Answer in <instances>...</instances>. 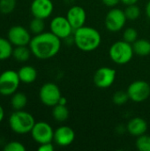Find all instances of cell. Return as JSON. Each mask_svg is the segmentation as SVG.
<instances>
[{"label":"cell","instance_id":"35","mask_svg":"<svg viewBox=\"0 0 150 151\" xmlns=\"http://www.w3.org/2000/svg\"><path fill=\"white\" fill-rule=\"evenodd\" d=\"M58 104H65V105H66V99L65 98H64L63 96L60 98V100H59V103Z\"/></svg>","mask_w":150,"mask_h":151},{"label":"cell","instance_id":"15","mask_svg":"<svg viewBox=\"0 0 150 151\" xmlns=\"http://www.w3.org/2000/svg\"><path fill=\"white\" fill-rule=\"evenodd\" d=\"M66 18L73 30H75L84 26L87 19V13L83 7L74 5L68 10Z\"/></svg>","mask_w":150,"mask_h":151},{"label":"cell","instance_id":"6","mask_svg":"<svg viewBox=\"0 0 150 151\" xmlns=\"http://www.w3.org/2000/svg\"><path fill=\"white\" fill-rule=\"evenodd\" d=\"M39 97L44 105L53 107L59 103L62 94L57 85L52 82H47L42 86L39 91Z\"/></svg>","mask_w":150,"mask_h":151},{"label":"cell","instance_id":"3","mask_svg":"<svg viewBox=\"0 0 150 151\" xmlns=\"http://www.w3.org/2000/svg\"><path fill=\"white\" fill-rule=\"evenodd\" d=\"M35 121L32 114L22 110L15 111L9 118V126L11 129L19 134L31 133Z\"/></svg>","mask_w":150,"mask_h":151},{"label":"cell","instance_id":"7","mask_svg":"<svg viewBox=\"0 0 150 151\" xmlns=\"http://www.w3.org/2000/svg\"><path fill=\"white\" fill-rule=\"evenodd\" d=\"M126 92L130 100L134 103H141L149 97L150 85L142 80L134 81L129 85Z\"/></svg>","mask_w":150,"mask_h":151},{"label":"cell","instance_id":"18","mask_svg":"<svg viewBox=\"0 0 150 151\" xmlns=\"http://www.w3.org/2000/svg\"><path fill=\"white\" fill-rule=\"evenodd\" d=\"M132 45L133 52L138 56L145 57L150 54V42L147 39H137Z\"/></svg>","mask_w":150,"mask_h":151},{"label":"cell","instance_id":"5","mask_svg":"<svg viewBox=\"0 0 150 151\" xmlns=\"http://www.w3.org/2000/svg\"><path fill=\"white\" fill-rule=\"evenodd\" d=\"M20 80L18 72L6 70L0 74V94L2 96L13 95L18 89Z\"/></svg>","mask_w":150,"mask_h":151},{"label":"cell","instance_id":"31","mask_svg":"<svg viewBox=\"0 0 150 151\" xmlns=\"http://www.w3.org/2000/svg\"><path fill=\"white\" fill-rule=\"evenodd\" d=\"M121 0H102L103 4L108 7H115L119 4Z\"/></svg>","mask_w":150,"mask_h":151},{"label":"cell","instance_id":"20","mask_svg":"<svg viewBox=\"0 0 150 151\" xmlns=\"http://www.w3.org/2000/svg\"><path fill=\"white\" fill-rule=\"evenodd\" d=\"M27 104V97L22 92H15L11 99V105L14 111L22 110Z\"/></svg>","mask_w":150,"mask_h":151},{"label":"cell","instance_id":"24","mask_svg":"<svg viewBox=\"0 0 150 151\" xmlns=\"http://www.w3.org/2000/svg\"><path fill=\"white\" fill-rule=\"evenodd\" d=\"M124 12L126 19L129 20H135L141 16V9L138 5H136V4L127 5Z\"/></svg>","mask_w":150,"mask_h":151},{"label":"cell","instance_id":"17","mask_svg":"<svg viewBox=\"0 0 150 151\" xmlns=\"http://www.w3.org/2000/svg\"><path fill=\"white\" fill-rule=\"evenodd\" d=\"M18 74L21 82L26 84L33 83L37 78V71L31 65H25L18 71Z\"/></svg>","mask_w":150,"mask_h":151},{"label":"cell","instance_id":"10","mask_svg":"<svg viewBox=\"0 0 150 151\" xmlns=\"http://www.w3.org/2000/svg\"><path fill=\"white\" fill-rule=\"evenodd\" d=\"M31 135L34 142L39 144L51 142L54 137V131L50 124L44 121L35 122L32 131Z\"/></svg>","mask_w":150,"mask_h":151},{"label":"cell","instance_id":"30","mask_svg":"<svg viewBox=\"0 0 150 151\" xmlns=\"http://www.w3.org/2000/svg\"><path fill=\"white\" fill-rule=\"evenodd\" d=\"M39 151H53L54 150V146L51 142H48V143H43V144H40Z\"/></svg>","mask_w":150,"mask_h":151},{"label":"cell","instance_id":"13","mask_svg":"<svg viewBox=\"0 0 150 151\" xmlns=\"http://www.w3.org/2000/svg\"><path fill=\"white\" fill-rule=\"evenodd\" d=\"M30 9L34 17L45 19L52 14L54 5L51 0H34Z\"/></svg>","mask_w":150,"mask_h":151},{"label":"cell","instance_id":"9","mask_svg":"<svg viewBox=\"0 0 150 151\" xmlns=\"http://www.w3.org/2000/svg\"><path fill=\"white\" fill-rule=\"evenodd\" d=\"M116 70L111 67L103 66L98 68L93 77L95 85L102 89L110 88L116 80Z\"/></svg>","mask_w":150,"mask_h":151},{"label":"cell","instance_id":"8","mask_svg":"<svg viewBox=\"0 0 150 151\" xmlns=\"http://www.w3.org/2000/svg\"><path fill=\"white\" fill-rule=\"evenodd\" d=\"M126 20L127 19L124 11L118 8H113L106 14L104 23L106 28L110 32L117 33L124 27Z\"/></svg>","mask_w":150,"mask_h":151},{"label":"cell","instance_id":"34","mask_svg":"<svg viewBox=\"0 0 150 151\" xmlns=\"http://www.w3.org/2000/svg\"><path fill=\"white\" fill-rule=\"evenodd\" d=\"M4 111L3 107L0 105V122L3 120V119H4Z\"/></svg>","mask_w":150,"mask_h":151},{"label":"cell","instance_id":"4","mask_svg":"<svg viewBox=\"0 0 150 151\" xmlns=\"http://www.w3.org/2000/svg\"><path fill=\"white\" fill-rule=\"evenodd\" d=\"M133 45L126 41H118L114 42L109 50L111 59L118 65H126L129 63L133 56Z\"/></svg>","mask_w":150,"mask_h":151},{"label":"cell","instance_id":"11","mask_svg":"<svg viewBox=\"0 0 150 151\" xmlns=\"http://www.w3.org/2000/svg\"><path fill=\"white\" fill-rule=\"evenodd\" d=\"M50 27V32L60 39L68 38L71 35L72 32L74 31L71 24L69 23L67 18L63 16H57L52 19Z\"/></svg>","mask_w":150,"mask_h":151},{"label":"cell","instance_id":"22","mask_svg":"<svg viewBox=\"0 0 150 151\" xmlns=\"http://www.w3.org/2000/svg\"><path fill=\"white\" fill-rule=\"evenodd\" d=\"M12 46L9 40L0 37V60H5L12 56Z\"/></svg>","mask_w":150,"mask_h":151},{"label":"cell","instance_id":"23","mask_svg":"<svg viewBox=\"0 0 150 151\" xmlns=\"http://www.w3.org/2000/svg\"><path fill=\"white\" fill-rule=\"evenodd\" d=\"M44 27H45L44 19H40V18L34 17L29 24L30 31L34 35H39V34L42 33L44 30Z\"/></svg>","mask_w":150,"mask_h":151},{"label":"cell","instance_id":"27","mask_svg":"<svg viewBox=\"0 0 150 151\" xmlns=\"http://www.w3.org/2000/svg\"><path fill=\"white\" fill-rule=\"evenodd\" d=\"M16 6V0H0V12L4 14L12 12Z\"/></svg>","mask_w":150,"mask_h":151},{"label":"cell","instance_id":"28","mask_svg":"<svg viewBox=\"0 0 150 151\" xmlns=\"http://www.w3.org/2000/svg\"><path fill=\"white\" fill-rule=\"evenodd\" d=\"M123 38H124V41L133 44L138 39V32L133 27H128L124 31Z\"/></svg>","mask_w":150,"mask_h":151},{"label":"cell","instance_id":"14","mask_svg":"<svg viewBox=\"0 0 150 151\" xmlns=\"http://www.w3.org/2000/svg\"><path fill=\"white\" fill-rule=\"evenodd\" d=\"M75 139V133L73 129L67 126L57 127L54 131L53 141L60 147H67L71 145Z\"/></svg>","mask_w":150,"mask_h":151},{"label":"cell","instance_id":"19","mask_svg":"<svg viewBox=\"0 0 150 151\" xmlns=\"http://www.w3.org/2000/svg\"><path fill=\"white\" fill-rule=\"evenodd\" d=\"M69 110L66 105L57 104V105L53 106L52 110V116L56 121L64 122L69 118Z\"/></svg>","mask_w":150,"mask_h":151},{"label":"cell","instance_id":"32","mask_svg":"<svg viewBox=\"0 0 150 151\" xmlns=\"http://www.w3.org/2000/svg\"><path fill=\"white\" fill-rule=\"evenodd\" d=\"M139 0H121V2L126 4V5H130V4H134L138 2Z\"/></svg>","mask_w":150,"mask_h":151},{"label":"cell","instance_id":"1","mask_svg":"<svg viewBox=\"0 0 150 151\" xmlns=\"http://www.w3.org/2000/svg\"><path fill=\"white\" fill-rule=\"evenodd\" d=\"M29 48L37 58L49 59L59 52L61 39L51 32H42L31 39Z\"/></svg>","mask_w":150,"mask_h":151},{"label":"cell","instance_id":"29","mask_svg":"<svg viewBox=\"0 0 150 151\" xmlns=\"http://www.w3.org/2000/svg\"><path fill=\"white\" fill-rule=\"evenodd\" d=\"M4 151H25L26 148L25 146L19 142H8L4 147Z\"/></svg>","mask_w":150,"mask_h":151},{"label":"cell","instance_id":"25","mask_svg":"<svg viewBox=\"0 0 150 151\" xmlns=\"http://www.w3.org/2000/svg\"><path fill=\"white\" fill-rule=\"evenodd\" d=\"M136 148L140 151H150V135L142 134L137 137Z\"/></svg>","mask_w":150,"mask_h":151},{"label":"cell","instance_id":"16","mask_svg":"<svg viewBox=\"0 0 150 151\" xmlns=\"http://www.w3.org/2000/svg\"><path fill=\"white\" fill-rule=\"evenodd\" d=\"M126 129L131 135L138 137L146 134L148 130V123L144 119L135 117L127 123Z\"/></svg>","mask_w":150,"mask_h":151},{"label":"cell","instance_id":"21","mask_svg":"<svg viewBox=\"0 0 150 151\" xmlns=\"http://www.w3.org/2000/svg\"><path fill=\"white\" fill-rule=\"evenodd\" d=\"M31 53L30 48L27 46H16L12 51V57L19 62H26L29 59Z\"/></svg>","mask_w":150,"mask_h":151},{"label":"cell","instance_id":"2","mask_svg":"<svg viewBox=\"0 0 150 151\" xmlns=\"http://www.w3.org/2000/svg\"><path fill=\"white\" fill-rule=\"evenodd\" d=\"M74 43L82 51H92L96 50L102 42L100 33L91 27H81L74 30Z\"/></svg>","mask_w":150,"mask_h":151},{"label":"cell","instance_id":"12","mask_svg":"<svg viewBox=\"0 0 150 151\" xmlns=\"http://www.w3.org/2000/svg\"><path fill=\"white\" fill-rule=\"evenodd\" d=\"M31 39L30 33L21 26H13L8 31V40L15 46H27Z\"/></svg>","mask_w":150,"mask_h":151},{"label":"cell","instance_id":"26","mask_svg":"<svg viewBox=\"0 0 150 151\" xmlns=\"http://www.w3.org/2000/svg\"><path fill=\"white\" fill-rule=\"evenodd\" d=\"M129 100V96L126 91H117L112 96V102L117 105H123Z\"/></svg>","mask_w":150,"mask_h":151},{"label":"cell","instance_id":"33","mask_svg":"<svg viewBox=\"0 0 150 151\" xmlns=\"http://www.w3.org/2000/svg\"><path fill=\"white\" fill-rule=\"evenodd\" d=\"M145 12H146V15L147 17L150 19V0L148 2L147 5H146V9H145Z\"/></svg>","mask_w":150,"mask_h":151}]
</instances>
